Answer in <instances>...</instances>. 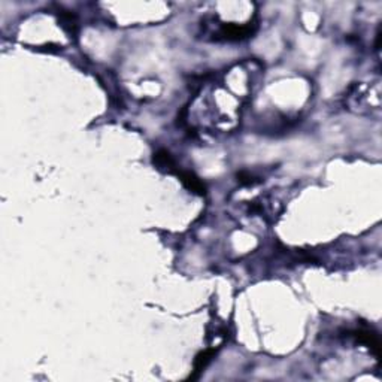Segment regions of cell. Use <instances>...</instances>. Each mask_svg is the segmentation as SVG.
Here are the masks:
<instances>
[{"label": "cell", "instance_id": "obj_1", "mask_svg": "<svg viewBox=\"0 0 382 382\" xmlns=\"http://www.w3.org/2000/svg\"><path fill=\"white\" fill-rule=\"evenodd\" d=\"M181 179L182 182L193 191H197L199 194H205V185L190 172H185V173H181Z\"/></svg>", "mask_w": 382, "mask_h": 382}]
</instances>
